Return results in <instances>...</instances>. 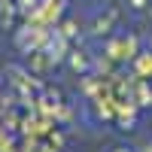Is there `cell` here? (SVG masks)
Listing matches in <instances>:
<instances>
[{
	"instance_id": "6da1fadb",
	"label": "cell",
	"mask_w": 152,
	"mask_h": 152,
	"mask_svg": "<svg viewBox=\"0 0 152 152\" xmlns=\"http://www.w3.org/2000/svg\"><path fill=\"white\" fill-rule=\"evenodd\" d=\"M143 3H146V0H134V6H137V9H140V6H143Z\"/></svg>"
},
{
	"instance_id": "7a4b0ae2",
	"label": "cell",
	"mask_w": 152,
	"mask_h": 152,
	"mask_svg": "<svg viewBox=\"0 0 152 152\" xmlns=\"http://www.w3.org/2000/svg\"><path fill=\"white\" fill-rule=\"evenodd\" d=\"M116 152H125V149H116Z\"/></svg>"
}]
</instances>
